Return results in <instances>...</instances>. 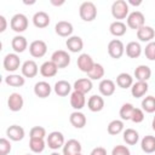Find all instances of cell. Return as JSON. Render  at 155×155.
<instances>
[{"label":"cell","mask_w":155,"mask_h":155,"mask_svg":"<svg viewBox=\"0 0 155 155\" xmlns=\"http://www.w3.org/2000/svg\"><path fill=\"white\" fill-rule=\"evenodd\" d=\"M79 13L82 21L91 22L97 17V7L92 1H85L80 5Z\"/></svg>","instance_id":"obj_1"},{"label":"cell","mask_w":155,"mask_h":155,"mask_svg":"<svg viewBox=\"0 0 155 155\" xmlns=\"http://www.w3.org/2000/svg\"><path fill=\"white\" fill-rule=\"evenodd\" d=\"M111 15L116 19H124L128 15V5L125 0H116L111 5Z\"/></svg>","instance_id":"obj_2"},{"label":"cell","mask_w":155,"mask_h":155,"mask_svg":"<svg viewBox=\"0 0 155 155\" xmlns=\"http://www.w3.org/2000/svg\"><path fill=\"white\" fill-rule=\"evenodd\" d=\"M10 24H11L12 30H15L16 33H22L28 28V18L23 13H16L11 18Z\"/></svg>","instance_id":"obj_3"},{"label":"cell","mask_w":155,"mask_h":155,"mask_svg":"<svg viewBox=\"0 0 155 155\" xmlns=\"http://www.w3.org/2000/svg\"><path fill=\"white\" fill-rule=\"evenodd\" d=\"M51 61L58 67V69L59 68H65L70 63V56L64 50H57V51H54L52 53Z\"/></svg>","instance_id":"obj_4"},{"label":"cell","mask_w":155,"mask_h":155,"mask_svg":"<svg viewBox=\"0 0 155 155\" xmlns=\"http://www.w3.org/2000/svg\"><path fill=\"white\" fill-rule=\"evenodd\" d=\"M124 52H125V46L121 40L114 39L108 44V53L111 58L119 59L124 54Z\"/></svg>","instance_id":"obj_5"},{"label":"cell","mask_w":155,"mask_h":155,"mask_svg":"<svg viewBox=\"0 0 155 155\" xmlns=\"http://www.w3.org/2000/svg\"><path fill=\"white\" fill-rule=\"evenodd\" d=\"M144 15L140 12V11H133L132 13L128 15L127 17V25L131 28V29H139L144 25Z\"/></svg>","instance_id":"obj_6"},{"label":"cell","mask_w":155,"mask_h":155,"mask_svg":"<svg viewBox=\"0 0 155 155\" xmlns=\"http://www.w3.org/2000/svg\"><path fill=\"white\" fill-rule=\"evenodd\" d=\"M46 51H47V45L44 40H34L29 45V52L35 58H40L45 56Z\"/></svg>","instance_id":"obj_7"},{"label":"cell","mask_w":155,"mask_h":155,"mask_svg":"<svg viewBox=\"0 0 155 155\" xmlns=\"http://www.w3.org/2000/svg\"><path fill=\"white\" fill-rule=\"evenodd\" d=\"M46 142H47L48 148L56 150V149L61 148V147L64 144V136H63V133L59 132V131H53V132H51V133L47 136V140H46Z\"/></svg>","instance_id":"obj_8"},{"label":"cell","mask_w":155,"mask_h":155,"mask_svg":"<svg viewBox=\"0 0 155 155\" xmlns=\"http://www.w3.org/2000/svg\"><path fill=\"white\" fill-rule=\"evenodd\" d=\"M21 59L16 53H8L4 58V68L7 71H15L19 68Z\"/></svg>","instance_id":"obj_9"},{"label":"cell","mask_w":155,"mask_h":155,"mask_svg":"<svg viewBox=\"0 0 155 155\" xmlns=\"http://www.w3.org/2000/svg\"><path fill=\"white\" fill-rule=\"evenodd\" d=\"M93 65H94V62H93V59L91 58L90 54L81 53L78 57V67H79V69L81 71L88 73V71H91V69L93 68Z\"/></svg>","instance_id":"obj_10"},{"label":"cell","mask_w":155,"mask_h":155,"mask_svg":"<svg viewBox=\"0 0 155 155\" xmlns=\"http://www.w3.org/2000/svg\"><path fill=\"white\" fill-rule=\"evenodd\" d=\"M23 104H24V101L19 93L15 92V93L10 94V97L7 99V107L11 111H19L23 108Z\"/></svg>","instance_id":"obj_11"},{"label":"cell","mask_w":155,"mask_h":155,"mask_svg":"<svg viewBox=\"0 0 155 155\" xmlns=\"http://www.w3.org/2000/svg\"><path fill=\"white\" fill-rule=\"evenodd\" d=\"M6 134L11 140L18 142V140H22L24 137V128L18 125H11L6 130Z\"/></svg>","instance_id":"obj_12"},{"label":"cell","mask_w":155,"mask_h":155,"mask_svg":"<svg viewBox=\"0 0 155 155\" xmlns=\"http://www.w3.org/2000/svg\"><path fill=\"white\" fill-rule=\"evenodd\" d=\"M81 153V144L76 139H69L63 145V155H75Z\"/></svg>","instance_id":"obj_13"},{"label":"cell","mask_w":155,"mask_h":155,"mask_svg":"<svg viewBox=\"0 0 155 155\" xmlns=\"http://www.w3.org/2000/svg\"><path fill=\"white\" fill-rule=\"evenodd\" d=\"M33 23L36 28H46L50 24V16L45 11H38L33 16Z\"/></svg>","instance_id":"obj_14"},{"label":"cell","mask_w":155,"mask_h":155,"mask_svg":"<svg viewBox=\"0 0 155 155\" xmlns=\"http://www.w3.org/2000/svg\"><path fill=\"white\" fill-rule=\"evenodd\" d=\"M34 93L39 97V98H46L50 96L51 93V86L48 82L46 81H39L35 84L34 86Z\"/></svg>","instance_id":"obj_15"},{"label":"cell","mask_w":155,"mask_h":155,"mask_svg":"<svg viewBox=\"0 0 155 155\" xmlns=\"http://www.w3.org/2000/svg\"><path fill=\"white\" fill-rule=\"evenodd\" d=\"M54 30L59 36H69L73 33V25L68 21H59L57 22Z\"/></svg>","instance_id":"obj_16"},{"label":"cell","mask_w":155,"mask_h":155,"mask_svg":"<svg viewBox=\"0 0 155 155\" xmlns=\"http://www.w3.org/2000/svg\"><path fill=\"white\" fill-rule=\"evenodd\" d=\"M22 74L25 78H34L38 74V64L35 63V61H25L22 65Z\"/></svg>","instance_id":"obj_17"},{"label":"cell","mask_w":155,"mask_h":155,"mask_svg":"<svg viewBox=\"0 0 155 155\" xmlns=\"http://www.w3.org/2000/svg\"><path fill=\"white\" fill-rule=\"evenodd\" d=\"M58 67L52 62V61H47L45 63H42V65L40 67V74L45 78H52L57 74Z\"/></svg>","instance_id":"obj_18"},{"label":"cell","mask_w":155,"mask_h":155,"mask_svg":"<svg viewBox=\"0 0 155 155\" xmlns=\"http://www.w3.org/2000/svg\"><path fill=\"white\" fill-rule=\"evenodd\" d=\"M85 103H86V99H85V94L79 92V91H74L71 94H70V104L74 109L79 110L81 108L85 107Z\"/></svg>","instance_id":"obj_19"},{"label":"cell","mask_w":155,"mask_h":155,"mask_svg":"<svg viewBox=\"0 0 155 155\" xmlns=\"http://www.w3.org/2000/svg\"><path fill=\"white\" fill-rule=\"evenodd\" d=\"M87 105H88V109L91 111H101L103 108H104V99L101 97V96H97V94H93L88 98V102H87Z\"/></svg>","instance_id":"obj_20"},{"label":"cell","mask_w":155,"mask_h":155,"mask_svg":"<svg viewBox=\"0 0 155 155\" xmlns=\"http://www.w3.org/2000/svg\"><path fill=\"white\" fill-rule=\"evenodd\" d=\"M67 47L69 51L71 52H80L84 47V41L80 36H70L67 39V42H65Z\"/></svg>","instance_id":"obj_21"},{"label":"cell","mask_w":155,"mask_h":155,"mask_svg":"<svg viewBox=\"0 0 155 155\" xmlns=\"http://www.w3.org/2000/svg\"><path fill=\"white\" fill-rule=\"evenodd\" d=\"M148 84L147 81H137L136 84L132 85L131 87V93L134 98H139V97H143L147 92H148Z\"/></svg>","instance_id":"obj_22"},{"label":"cell","mask_w":155,"mask_h":155,"mask_svg":"<svg viewBox=\"0 0 155 155\" xmlns=\"http://www.w3.org/2000/svg\"><path fill=\"white\" fill-rule=\"evenodd\" d=\"M92 90V81L87 78L84 79H79L74 82V91H79L81 93H87Z\"/></svg>","instance_id":"obj_23"},{"label":"cell","mask_w":155,"mask_h":155,"mask_svg":"<svg viewBox=\"0 0 155 155\" xmlns=\"http://www.w3.org/2000/svg\"><path fill=\"white\" fill-rule=\"evenodd\" d=\"M99 91L103 96L108 97V96H111L114 92H115V82L110 79H104L101 81L99 84Z\"/></svg>","instance_id":"obj_24"},{"label":"cell","mask_w":155,"mask_h":155,"mask_svg":"<svg viewBox=\"0 0 155 155\" xmlns=\"http://www.w3.org/2000/svg\"><path fill=\"white\" fill-rule=\"evenodd\" d=\"M70 91H71V85L65 80H59L54 84V92H56V94H58L61 97L68 96L70 93Z\"/></svg>","instance_id":"obj_25"},{"label":"cell","mask_w":155,"mask_h":155,"mask_svg":"<svg viewBox=\"0 0 155 155\" xmlns=\"http://www.w3.org/2000/svg\"><path fill=\"white\" fill-rule=\"evenodd\" d=\"M154 36H155V31L149 25H143L137 30V38L140 41H150Z\"/></svg>","instance_id":"obj_26"},{"label":"cell","mask_w":155,"mask_h":155,"mask_svg":"<svg viewBox=\"0 0 155 155\" xmlns=\"http://www.w3.org/2000/svg\"><path fill=\"white\" fill-rule=\"evenodd\" d=\"M69 121L75 128H82L86 125V116L81 111H74L70 114Z\"/></svg>","instance_id":"obj_27"},{"label":"cell","mask_w":155,"mask_h":155,"mask_svg":"<svg viewBox=\"0 0 155 155\" xmlns=\"http://www.w3.org/2000/svg\"><path fill=\"white\" fill-rule=\"evenodd\" d=\"M134 76L138 81H147L151 76V69L148 65H139L134 70Z\"/></svg>","instance_id":"obj_28"},{"label":"cell","mask_w":155,"mask_h":155,"mask_svg":"<svg viewBox=\"0 0 155 155\" xmlns=\"http://www.w3.org/2000/svg\"><path fill=\"white\" fill-rule=\"evenodd\" d=\"M11 45H12V48H13L16 52L22 53V52L25 51V48H27V46H28V42H27V39H25L24 36H22V35H16V36L12 39Z\"/></svg>","instance_id":"obj_29"},{"label":"cell","mask_w":155,"mask_h":155,"mask_svg":"<svg viewBox=\"0 0 155 155\" xmlns=\"http://www.w3.org/2000/svg\"><path fill=\"white\" fill-rule=\"evenodd\" d=\"M140 53H142V47L138 42L131 41L126 45V54L130 58H137L140 56Z\"/></svg>","instance_id":"obj_30"},{"label":"cell","mask_w":155,"mask_h":155,"mask_svg":"<svg viewBox=\"0 0 155 155\" xmlns=\"http://www.w3.org/2000/svg\"><path fill=\"white\" fill-rule=\"evenodd\" d=\"M109 30L114 36H122L126 33V24L121 21H115L110 24Z\"/></svg>","instance_id":"obj_31"},{"label":"cell","mask_w":155,"mask_h":155,"mask_svg":"<svg viewBox=\"0 0 155 155\" xmlns=\"http://www.w3.org/2000/svg\"><path fill=\"white\" fill-rule=\"evenodd\" d=\"M142 150L148 153V154H151L155 151V137L154 136H145L143 139H142Z\"/></svg>","instance_id":"obj_32"},{"label":"cell","mask_w":155,"mask_h":155,"mask_svg":"<svg viewBox=\"0 0 155 155\" xmlns=\"http://www.w3.org/2000/svg\"><path fill=\"white\" fill-rule=\"evenodd\" d=\"M132 82H133L132 76L127 73H120L116 78V84L121 88H128L130 86H132Z\"/></svg>","instance_id":"obj_33"},{"label":"cell","mask_w":155,"mask_h":155,"mask_svg":"<svg viewBox=\"0 0 155 155\" xmlns=\"http://www.w3.org/2000/svg\"><path fill=\"white\" fill-rule=\"evenodd\" d=\"M5 81L8 86H12V87H21L25 82L24 78L21 75H17V74H10L8 76H6Z\"/></svg>","instance_id":"obj_34"},{"label":"cell","mask_w":155,"mask_h":155,"mask_svg":"<svg viewBox=\"0 0 155 155\" xmlns=\"http://www.w3.org/2000/svg\"><path fill=\"white\" fill-rule=\"evenodd\" d=\"M138 139H139V134H138V132L136 130H133V128L125 130V132H124V140L127 144L133 145V144H136L138 142Z\"/></svg>","instance_id":"obj_35"},{"label":"cell","mask_w":155,"mask_h":155,"mask_svg":"<svg viewBox=\"0 0 155 155\" xmlns=\"http://www.w3.org/2000/svg\"><path fill=\"white\" fill-rule=\"evenodd\" d=\"M103 75H104V68L99 63H94V65L91 69V71L87 73V76L90 78V80L91 79L92 80H98V79L103 78Z\"/></svg>","instance_id":"obj_36"},{"label":"cell","mask_w":155,"mask_h":155,"mask_svg":"<svg viewBox=\"0 0 155 155\" xmlns=\"http://www.w3.org/2000/svg\"><path fill=\"white\" fill-rule=\"evenodd\" d=\"M29 148L33 153H41L45 149V140L44 138H30Z\"/></svg>","instance_id":"obj_37"},{"label":"cell","mask_w":155,"mask_h":155,"mask_svg":"<svg viewBox=\"0 0 155 155\" xmlns=\"http://www.w3.org/2000/svg\"><path fill=\"white\" fill-rule=\"evenodd\" d=\"M124 130V122L121 120H113L108 125V133L111 136L119 134Z\"/></svg>","instance_id":"obj_38"},{"label":"cell","mask_w":155,"mask_h":155,"mask_svg":"<svg viewBox=\"0 0 155 155\" xmlns=\"http://www.w3.org/2000/svg\"><path fill=\"white\" fill-rule=\"evenodd\" d=\"M142 108L147 113H154L155 111V97L148 96L142 101Z\"/></svg>","instance_id":"obj_39"},{"label":"cell","mask_w":155,"mask_h":155,"mask_svg":"<svg viewBox=\"0 0 155 155\" xmlns=\"http://www.w3.org/2000/svg\"><path fill=\"white\" fill-rule=\"evenodd\" d=\"M133 109H134V107L131 103H125L120 108V116H121V119L122 120H131Z\"/></svg>","instance_id":"obj_40"},{"label":"cell","mask_w":155,"mask_h":155,"mask_svg":"<svg viewBox=\"0 0 155 155\" xmlns=\"http://www.w3.org/2000/svg\"><path fill=\"white\" fill-rule=\"evenodd\" d=\"M30 138H44L46 136V130L42 126H34L30 130Z\"/></svg>","instance_id":"obj_41"},{"label":"cell","mask_w":155,"mask_h":155,"mask_svg":"<svg viewBox=\"0 0 155 155\" xmlns=\"http://www.w3.org/2000/svg\"><path fill=\"white\" fill-rule=\"evenodd\" d=\"M144 54L148 59L150 61H155V41H150L144 50Z\"/></svg>","instance_id":"obj_42"},{"label":"cell","mask_w":155,"mask_h":155,"mask_svg":"<svg viewBox=\"0 0 155 155\" xmlns=\"http://www.w3.org/2000/svg\"><path fill=\"white\" fill-rule=\"evenodd\" d=\"M11 151V143L6 138H0V155H7Z\"/></svg>","instance_id":"obj_43"},{"label":"cell","mask_w":155,"mask_h":155,"mask_svg":"<svg viewBox=\"0 0 155 155\" xmlns=\"http://www.w3.org/2000/svg\"><path fill=\"white\" fill-rule=\"evenodd\" d=\"M131 120L133 122H136V124L142 122L144 120V113H143V110L139 109V108H134L133 109V113H132V116H131Z\"/></svg>","instance_id":"obj_44"},{"label":"cell","mask_w":155,"mask_h":155,"mask_svg":"<svg viewBox=\"0 0 155 155\" xmlns=\"http://www.w3.org/2000/svg\"><path fill=\"white\" fill-rule=\"evenodd\" d=\"M111 155H130V150L125 145H116L113 149Z\"/></svg>","instance_id":"obj_45"},{"label":"cell","mask_w":155,"mask_h":155,"mask_svg":"<svg viewBox=\"0 0 155 155\" xmlns=\"http://www.w3.org/2000/svg\"><path fill=\"white\" fill-rule=\"evenodd\" d=\"M91 155H107V150L103 147H97L91 151Z\"/></svg>","instance_id":"obj_46"},{"label":"cell","mask_w":155,"mask_h":155,"mask_svg":"<svg viewBox=\"0 0 155 155\" xmlns=\"http://www.w3.org/2000/svg\"><path fill=\"white\" fill-rule=\"evenodd\" d=\"M6 27H7L6 18H5L2 15H0V33H4L5 29H6Z\"/></svg>","instance_id":"obj_47"},{"label":"cell","mask_w":155,"mask_h":155,"mask_svg":"<svg viewBox=\"0 0 155 155\" xmlns=\"http://www.w3.org/2000/svg\"><path fill=\"white\" fill-rule=\"evenodd\" d=\"M51 4L54 5V6H61L64 4V0H59V1H56V0H51Z\"/></svg>","instance_id":"obj_48"},{"label":"cell","mask_w":155,"mask_h":155,"mask_svg":"<svg viewBox=\"0 0 155 155\" xmlns=\"http://www.w3.org/2000/svg\"><path fill=\"white\" fill-rule=\"evenodd\" d=\"M130 4L133 5V6H138L142 4V0H130Z\"/></svg>","instance_id":"obj_49"},{"label":"cell","mask_w":155,"mask_h":155,"mask_svg":"<svg viewBox=\"0 0 155 155\" xmlns=\"http://www.w3.org/2000/svg\"><path fill=\"white\" fill-rule=\"evenodd\" d=\"M24 4H27V5H31V4H35V0H30V1H24Z\"/></svg>","instance_id":"obj_50"},{"label":"cell","mask_w":155,"mask_h":155,"mask_svg":"<svg viewBox=\"0 0 155 155\" xmlns=\"http://www.w3.org/2000/svg\"><path fill=\"white\" fill-rule=\"evenodd\" d=\"M151 126H153V130L155 131V116H154V119H153V124H151Z\"/></svg>","instance_id":"obj_51"},{"label":"cell","mask_w":155,"mask_h":155,"mask_svg":"<svg viewBox=\"0 0 155 155\" xmlns=\"http://www.w3.org/2000/svg\"><path fill=\"white\" fill-rule=\"evenodd\" d=\"M51 155H59V154H58V153H52Z\"/></svg>","instance_id":"obj_52"},{"label":"cell","mask_w":155,"mask_h":155,"mask_svg":"<svg viewBox=\"0 0 155 155\" xmlns=\"http://www.w3.org/2000/svg\"><path fill=\"white\" fill-rule=\"evenodd\" d=\"M75 155H82V154H81V153H79V154H75Z\"/></svg>","instance_id":"obj_53"},{"label":"cell","mask_w":155,"mask_h":155,"mask_svg":"<svg viewBox=\"0 0 155 155\" xmlns=\"http://www.w3.org/2000/svg\"><path fill=\"white\" fill-rule=\"evenodd\" d=\"M28 155H31V154H28Z\"/></svg>","instance_id":"obj_54"}]
</instances>
